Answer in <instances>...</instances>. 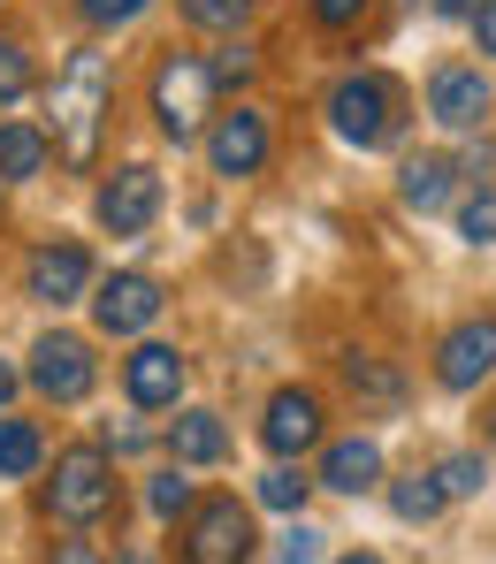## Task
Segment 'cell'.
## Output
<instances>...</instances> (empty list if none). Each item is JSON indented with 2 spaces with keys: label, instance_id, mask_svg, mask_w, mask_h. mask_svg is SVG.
I'll return each instance as SVG.
<instances>
[{
  "label": "cell",
  "instance_id": "obj_1",
  "mask_svg": "<svg viewBox=\"0 0 496 564\" xmlns=\"http://www.w3.org/2000/svg\"><path fill=\"white\" fill-rule=\"evenodd\" d=\"M99 115H107V54H77L62 69V85H54V145L69 161H93Z\"/></svg>",
  "mask_w": 496,
  "mask_h": 564
},
{
  "label": "cell",
  "instance_id": "obj_2",
  "mask_svg": "<svg viewBox=\"0 0 496 564\" xmlns=\"http://www.w3.org/2000/svg\"><path fill=\"white\" fill-rule=\"evenodd\" d=\"M46 511H54L62 527H93V519L115 511V466H107V451H99V443H77V451H62V458H54Z\"/></svg>",
  "mask_w": 496,
  "mask_h": 564
},
{
  "label": "cell",
  "instance_id": "obj_3",
  "mask_svg": "<svg viewBox=\"0 0 496 564\" xmlns=\"http://www.w3.org/2000/svg\"><path fill=\"white\" fill-rule=\"evenodd\" d=\"M328 130H336L344 145H359V153L390 145L397 138V85L390 77H344V85L328 93Z\"/></svg>",
  "mask_w": 496,
  "mask_h": 564
},
{
  "label": "cell",
  "instance_id": "obj_4",
  "mask_svg": "<svg viewBox=\"0 0 496 564\" xmlns=\"http://www.w3.org/2000/svg\"><path fill=\"white\" fill-rule=\"evenodd\" d=\"M206 99H214V77H206V62L192 54H169L161 69H153V122L176 138V145H192L198 122H206Z\"/></svg>",
  "mask_w": 496,
  "mask_h": 564
},
{
  "label": "cell",
  "instance_id": "obj_5",
  "mask_svg": "<svg viewBox=\"0 0 496 564\" xmlns=\"http://www.w3.org/2000/svg\"><path fill=\"white\" fill-rule=\"evenodd\" d=\"M252 557V511L237 496H206L192 503V527H184V564H245Z\"/></svg>",
  "mask_w": 496,
  "mask_h": 564
},
{
  "label": "cell",
  "instance_id": "obj_6",
  "mask_svg": "<svg viewBox=\"0 0 496 564\" xmlns=\"http://www.w3.org/2000/svg\"><path fill=\"white\" fill-rule=\"evenodd\" d=\"M93 344L85 336H39V351H31V389L39 397H54V404H77V397H93Z\"/></svg>",
  "mask_w": 496,
  "mask_h": 564
},
{
  "label": "cell",
  "instance_id": "obj_7",
  "mask_svg": "<svg viewBox=\"0 0 496 564\" xmlns=\"http://www.w3.org/2000/svg\"><path fill=\"white\" fill-rule=\"evenodd\" d=\"M153 214H161V176L153 169H115L107 184H99V221L115 229V237H138V229H153Z\"/></svg>",
  "mask_w": 496,
  "mask_h": 564
},
{
  "label": "cell",
  "instance_id": "obj_8",
  "mask_svg": "<svg viewBox=\"0 0 496 564\" xmlns=\"http://www.w3.org/2000/svg\"><path fill=\"white\" fill-rule=\"evenodd\" d=\"M161 282L153 275H107L99 282V297H93V321L107 328V336H138V328H153L161 321Z\"/></svg>",
  "mask_w": 496,
  "mask_h": 564
},
{
  "label": "cell",
  "instance_id": "obj_9",
  "mask_svg": "<svg viewBox=\"0 0 496 564\" xmlns=\"http://www.w3.org/2000/svg\"><path fill=\"white\" fill-rule=\"evenodd\" d=\"M206 161H214V176H260L268 169V115H252V107L222 115L206 138Z\"/></svg>",
  "mask_w": 496,
  "mask_h": 564
},
{
  "label": "cell",
  "instance_id": "obj_10",
  "mask_svg": "<svg viewBox=\"0 0 496 564\" xmlns=\"http://www.w3.org/2000/svg\"><path fill=\"white\" fill-rule=\"evenodd\" d=\"M496 375V321H459L435 351V381L443 389H482Z\"/></svg>",
  "mask_w": 496,
  "mask_h": 564
},
{
  "label": "cell",
  "instance_id": "obj_11",
  "mask_svg": "<svg viewBox=\"0 0 496 564\" xmlns=\"http://www.w3.org/2000/svg\"><path fill=\"white\" fill-rule=\"evenodd\" d=\"M122 389H130L138 412H169V404L184 397V359H176L169 344H138V351L122 359Z\"/></svg>",
  "mask_w": 496,
  "mask_h": 564
},
{
  "label": "cell",
  "instance_id": "obj_12",
  "mask_svg": "<svg viewBox=\"0 0 496 564\" xmlns=\"http://www.w3.org/2000/svg\"><path fill=\"white\" fill-rule=\"evenodd\" d=\"M428 115H435L443 130H474V122L489 115V77L466 69V62L435 69V77H428Z\"/></svg>",
  "mask_w": 496,
  "mask_h": 564
},
{
  "label": "cell",
  "instance_id": "obj_13",
  "mask_svg": "<svg viewBox=\"0 0 496 564\" xmlns=\"http://www.w3.org/2000/svg\"><path fill=\"white\" fill-rule=\"evenodd\" d=\"M23 290H31L39 305H69V297H85V290H93V260H85L77 245H46V252H31Z\"/></svg>",
  "mask_w": 496,
  "mask_h": 564
},
{
  "label": "cell",
  "instance_id": "obj_14",
  "mask_svg": "<svg viewBox=\"0 0 496 564\" xmlns=\"http://www.w3.org/2000/svg\"><path fill=\"white\" fill-rule=\"evenodd\" d=\"M260 443H268L276 458L313 451V443H321V404H313L305 389H276V397H268V420H260Z\"/></svg>",
  "mask_w": 496,
  "mask_h": 564
},
{
  "label": "cell",
  "instance_id": "obj_15",
  "mask_svg": "<svg viewBox=\"0 0 496 564\" xmlns=\"http://www.w3.org/2000/svg\"><path fill=\"white\" fill-rule=\"evenodd\" d=\"M375 480H382V451H375L367 435H344V443H328V458H321V488L367 496Z\"/></svg>",
  "mask_w": 496,
  "mask_h": 564
},
{
  "label": "cell",
  "instance_id": "obj_16",
  "mask_svg": "<svg viewBox=\"0 0 496 564\" xmlns=\"http://www.w3.org/2000/svg\"><path fill=\"white\" fill-rule=\"evenodd\" d=\"M451 176H459V169H451L443 153H412L405 176H397V198H405L412 214H435V206L451 198Z\"/></svg>",
  "mask_w": 496,
  "mask_h": 564
},
{
  "label": "cell",
  "instance_id": "obj_17",
  "mask_svg": "<svg viewBox=\"0 0 496 564\" xmlns=\"http://www.w3.org/2000/svg\"><path fill=\"white\" fill-rule=\"evenodd\" d=\"M169 451H176V466H214V458L229 451V427H222L214 412H176Z\"/></svg>",
  "mask_w": 496,
  "mask_h": 564
},
{
  "label": "cell",
  "instance_id": "obj_18",
  "mask_svg": "<svg viewBox=\"0 0 496 564\" xmlns=\"http://www.w3.org/2000/svg\"><path fill=\"white\" fill-rule=\"evenodd\" d=\"M443 480L435 473H412V480H390V511L405 519V527H428V519H443Z\"/></svg>",
  "mask_w": 496,
  "mask_h": 564
},
{
  "label": "cell",
  "instance_id": "obj_19",
  "mask_svg": "<svg viewBox=\"0 0 496 564\" xmlns=\"http://www.w3.org/2000/svg\"><path fill=\"white\" fill-rule=\"evenodd\" d=\"M39 458H46L39 427H31V420H0V480H31Z\"/></svg>",
  "mask_w": 496,
  "mask_h": 564
},
{
  "label": "cell",
  "instance_id": "obj_20",
  "mask_svg": "<svg viewBox=\"0 0 496 564\" xmlns=\"http://www.w3.org/2000/svg\"><path fill=\"white\" fill-rule=\"evenodd\" d=\"M46 169V138L31 122H0V176H39Z\"/></svg>",
  "mask_w": 496,
  "mask_h": 564
},
{
  "label": "cell",
  "instance_id": "obj_21",
  "mask_svg": "<svg viewBox=\"0 0 496 564\" xmlns=\"http://www.w3.org/2000/svg\"><path fill=\"white\" fill-rule=\"evenodd\" d=\"M344 381H352V397H375V404H397V397H405V381H397L382 359H359V351L344 359Z\"/></svg>",
  "mask_w": 496,
  "mask_h": 564
},
{
  "label": "cell",
  "instance_id": "obj_22",
  "mask_svg": "<svg viewBox=\"0 0 496 564\" xmlns=\"http://www.w3.org/2000/svg\"><path fill=\"white\" fill-rule=\"evenodd\" d=\"M145 511H153V519H184V511H192V480H184V473H153V480H145Z\"/></svg>",
  "mask_w": 496,
  "mask_h": 564
},
{
  "label": "cell",
  "instance_id": "obj_23",
  "mask_svg": "<svg viewBox=\"0 0 496 564\" xmlns=\"http://www.w3.org/2000/svg\"><path fill=\"white\" fill-rule=\"evenodd\" d=\"M435 480H443V496H482V488H489V466H482L474 451H459V458L435 466Z\"/></svg>",
  "mask_w": 496,
  "mask_h": 564
},
{
  "label": "cell",
  "instance_id": "obj_24",
  "mask_svg": "<svg viewBox=\"0 0 496 564\" xmlns=\"http://www.w3.org/2000/svg\"><path fill=\"white\" fill-rule=\"evenodd\" d=\"M459 237H466V245H496V191H474V198L459 206Z\"/></svg>",
  "mask_w": 496,
  "mask_h": 564
},
{
  "label": "cell",
  "instance_id": "obj_25",
  "mask_svg": "<svg viewBox=\"0 0 496 564\" xmlns=\"http://www.w3.org/2000/svg\"><path fill=\"white\" fill-rule=\"evenodd\" d=\"M305 488H313V480H298L291 466L260 473V503H268V511H298V503H305Z\"/></svg>",
  "mask_w": 496,
  "mask_h": 564
},
{
  "label": "cell",
  "instance_id": "obj_26",
  "mask_svg": "<svg viewBox=\"0 0 496 564\" xmlns=\"http://www.w3.org/2000/svg\"><path fill=\"white\" fill-rule=\"evenodd\" d=\"M245 8H252V0H184V15H192L198 31H237Z\"/></svg>",
  "mask_w": 496,
  "mask_h": 564
},
{
  "label": "cell",
  "instance_id": "obj_27",
  "mask_svg": "<svg viewBox=\"0 0 496 564\" xmlns=\"http://www.w3.org/2000/svg\"><path fill=\"white\" fill-rule=\"evenodd\" d=\"M31 93V62H23V46H15V39H0V107H8V99H23Z\"/></svg>",
  "mask_w": 496,
  "mask_h": 564
},
{
  "label": "cell",
  "instance_id": "obj_28",
  "mask_svg": "<svg viewBox=\"0 0 496 564\" xmlns=\"http://www.w3.org/2000/svg\"><path fill=\"white\" fill-rule=\"evenodd\" d=\"M77 8H85V23H93V31H115V23L145 15V0H77Z\"/></svg>",
  "mask_w": 496,
  "mask_h": 564
},
{
  "label": "cell",
  "instance_id": "obj_29",
  "mask_svg": "<svg viewBox=\"0 0 496 564\" xmlns=\"http://www.w3.org/2000/svg\"><path fill=\"white\" fill-rule=\"evenodd\" d=\"M276 564H321V534L298 519L291 534H283V550H276Z\"/></svg>",
  "mask_w": 496,
  "mask_h": 564
},
{
  "label": "cell",
  "instance_id": "obj_30",
  "mask_svg": "<svg viewBox=\"0 0 496 564\" xmlns=\"http://www.w3.org/2000/svg\"><path fill=\"white\" fill-rule=\"evenodd\" d=\"M214 85H245L252 77V46H222V62H206Z\"/></svg>",
  "mask_w": 496,
  "mask_h": 564
},
{
  "label": "cell",
  "instance_id": "obj_31",
  "mask_svg": "<svg viewBox=\"0 0 496 564\" xmlns=\"http://www.w3.org/2000/svg\"><path fill=\"white\" fill-rule=\"evenodd\" d=\"M367 15V0H313V23H328V31H352Z\"/></svg>",
  "mask_w": 496,
  "mask_h": 564
},
{
  "label": "cell",
  "instance_id": "obj_32",
  "mask_svg": "<svg viewBox=\"0 0 496 564\" xmlns=\"http://www.w3.org/2000/svg\"><path fill=\"white\" fill-rule=\"evenodd\" d=\"M474 46H482V54H496V0H482V8H474Z\"/></svg>",
  "mask_w": 496,
  "mask_h": 564
},
{
  "label": "cell",
  "instance_id": "obj_33",
  "mask_svg": "<svg viewBox=\"0 0 496 564\" xmlns=\"http://www.w3.org/2000/svg\"><path fill=\"white\" fill-rule=\"evenodd\" d=\"M138 443H145V435H138V427H107V451H115V458H130V451H138Z\"/></svg>",
  "mask_w": 496,
  "mask_h": 564
},
{
  "label": "cell",
  "instance_id": "obj_34",
  "mask_svg": "<svg viewBox=\"0 0 496 564\" xmlns=\"http://www.w3.org/2000/svg\"><path fill=\"white\" fill-rule=\"evenodd\" d=\"M54 564H99V550H93V542H62V550H54Z\"/></svg>",
  "mask_w": 496,
  "mask_h": 564
},
{
  "label": "cell",
  "instance_id": "obj_35",
  "mask_svg": "<svg viewBox=\"0 0 496 564\" xmlns=\"http://www.w3.org/2000/svg\"><path fill=\"white\" fill-rule=\"evenodd\" d=\"M435 8H443V15H474L482 0H435Z\"/></svg>",
  "mask_w": 496,
  "mask_h": 564
},
{
  "label": "cell",
  "instance_id": "obj_36",
  "mask_svg": "<svg viewBox=\"0 0 496 564\" xmlns=\"http://www.w3.org/2000/svg\"><path fill=\"white\" fill-rule=\"evenodd\" d=\"M8 397H15V367L0 359V404H8Z\"/></svg>",
  "mask_w": 496,
  "mask_h": 564
},
{
  "label": "cell",
  "instance_id": "obj_37",
  "mask_svg": "<svg viewBox=\"0 0 496 564\" xmlns=\"http://www.w3.org/2000/svg\"><path fill=\"white\" fill-rule=\"evenodd\" d=\"M336 564H382V557H367V550H352V557H336Z\"/></svg>",
  "mask_w": 496,
  "mask_h": 564
}]
</instances>
